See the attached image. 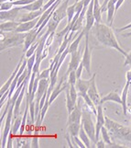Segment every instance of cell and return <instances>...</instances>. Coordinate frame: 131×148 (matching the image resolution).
Masks as SVG:
<instances>
[{
  "mask_svg": "<svg viewBox=\"0 0 131 148\" xmlns=\"http://www.w3.org/2000/svg\"><path fill=\"white\" fill-rule=\"evenodd\" d=\"M91 1H92V0H83V2H84V7L88 8V6H89V4L91 3Z\"/></svg>",
  "mask_w": 131,
  "mask_h": 148,
  "instance_id": "46",
  "label": "cell"
},
{
  "mask_svg": "<svg viewBox=\"0 0 131 148\" xmlns=\"http://www.w3.org/2000/svg\"><path fill=\"white\" fill-rule=\"evenodd\" d=\"M95 147H98V148H105L107 147L105 146V142L104 140H98L95 144Z\"/></svg>",
  "mask_w": 131,
  "mask_h": 148,
  "instance_id": "41",
  "label": "cell"
},
{
  "mask_svg": "<svg viewBox=\"0 0 131 148\" xmlns=\"http://www.w3.org/2000/svg\"><path fill=\"white\" fill-rule=\"evenodd\" d=\"M50 72H52V70H50V68H47L43 70L42 72H39L38 73V75L39 79H50Z\"/></svg>",
  "mask_w": 131,
  "mask_h": 148,
  "instance_id": "34",
  "label": "cell"
},
{
  "mask_svg": "<svg viewBox=\"0 0 131 148\" xmlns=\"http://www.w3.org/2000/svg\"><path fill=\"white\" fill-rule=\"evenodd\" d=\"M43 12H44V10L42 8L39 9V10H37V11H29L28 13L22 14V16L20 18H18L17 19V21L21 23V22L29 21V20H33L37 18H39L43 14Z\"/></svg>",
  "mask_w": 131,
  "mask_h": 148,
  "instance_id": "16",
  "label": "cell"
},
{
  "mask_svg": "<svg viewBox=\"0 0 131 148\" xmlns=\"http://www.w3.org/2000/svg\"><path fill=\"white\" fill-rule=\"evenodd\" d=\"M126 77H127V81L128 82H130L131 83V69L128 70L127 72V75H126Z\"/></svg>",
  "mask_w": 131,
  "mask_h": 148,
  "instance_id": "45",
  "label": "cell"
},
{
  "mask_svg": "<svg viewBox=\"0 0 131 148\" xmlns=\"http://www.w3.org/2000/svg\"><path fill=\"white\" fill-rule=\"evenodd\" d=\"M68 125V132L71 136H79L81 123H70Z\"/></svg>",
  "mask_w": 131,
  "mask_h": 148,
  "instance_id": "27",
  "label": "cell"
},
{
  "mask_svg": "<svg viewBox=\"0 0 131 148\" xmlns=\"http://www.w3.org/2000/svg\"><path fill=\"white\" fill-rule=\"evenodd\" d=\"M87 107V106H86ZM89 111H91L88 107L87 109L83 110V115H82V122L81 124L83 127L85 132L89 135L91 141L94 144H96V132H95V124L94 123V121L92 119V115Z\"/></svg>",
  "mask_w": 131,
  "mask_h": 148,
  "instance_id": "4",
  "label": "cell"
},
{
  "mask_svg": "<svg viewBox=\"0 0 131 148\" xmlns=\"http://www.w3.org/2000/svg\"><path fill=\"white\" fill-rule=\"evenodd\" d=\"M36 0H15L13 1L14 6H19V7H22V6H26V5L29 4H31L33 2H35Z\"/></svg>",
  "mask_w": 131,
  "mask_h": 148,
  "instance_id": "35",
  "label": "cell"
},
{
  "mask_svg": "<svg viewBox=\"0 0 131 148\" xmlns=\"http://www.w3.org/2000/svg\"><path fill=\"white\" fill-rule=\"evenodd\" d=\"M95 76H96V74H94L92 75V77H91V83H90V86L88 88V91H87V94L89 95V97L92 100L94 101V103L95 105H99L100 104V101H101V97H100V94L98 92V89L96 88V83H95Z\"/></svg>",
  "mask_w": 131,
  "mask_h": 148,
  "instance_id": "7",
  "label": "cell"
},
{
  "mask_svg": "<svg viewBox=\"0 0 131 148\" xmlns=\"http://www.w3.org/2000/svg\"><path fill=\"white\" fill-rule=\"evenodd\" d=\"M94 0H92L87 8L86 14H85V26L83 28L85 36L89 35L90 30L92 29V28L94 27V25L95 23V18L94 15Z\"/></svg>",
  "mask_w": 131,
  "mask_h": 148,
  "instance_id": "5",
  "label": "cell"
},
{
  "mask_svg": "<svg viewBox=\"0 0 131 148\" xmlns=\"http://www.w3.org/2000/svg\"><path fill=\"white\" fill-rule=\"evenodd\" d=\"M24 59H25V54L21 56V58H20L19 62H18V65L16 66V68H15V70L13 71L12 75H10V77L7 80V82L1 86V90H0V95H1V96L4 95L5 93L7 92V91H8V90L10 89V86H11V85H12V83H13V81H14L15 77H16V75H17V74H18V70H19V68H20V66H21V64H22V63H23Z\"/></svg>",
  "mask_w": 131,
  "mask_h": 148,
  "instance_id": "9",
  "label": "cell"
},
{
  "mask_svg": "<svg viewBox=\"0 0 131 148\" xmlns=\"http://www.w3.org/2000/svg\"><path fill=\"white\" fill-rule=\"evenodd\" d=\"M122 36H124V37H129V36H131V32H128V33H125V34H123Z\"/></svg>",
  "mask_w": 131,
  "mask_h": 148,
  "instance_id": "47",
  "label": "cell"
},
{
  "mask_svg": "<svg viewBox=\"0 0 131 148\" xmlns=\"http://www.w3.org/2000/svg\"><path fill=\"white\" fill-rule=\"evenodd\" d=\"M85 36V32H84V29H83L82 32H80V34L77 35L76 39H74L72 42L69 44V50H70V54H72L73 53H75L76 51H78V47H79V44L82 40L83 37Z\"/></svg>",
  "mask_w": 131,
  "mask_h": 148,
  "instance_id": "20",
  "label": "cell"
},
{
  "mask_svg": "<svg viewBox=\"0 0 131 148\" xmlns=\"http://www.w3.org/2000/svg\"><path fill=\"white\" fill-rule=\"evenodd\" d=\"M44 7V0H36L35 2L26 5V6H22L21 10H27V11H37L43 8Z\"/></svg>",
  "mask_w": 131,
  "mask_h": 148,
  "instance_id": "21",
  "label": "cell"
},
{
  "mask_svg": "<svg viewBox=\"0 0 131 148\" xmlns=\"http://www.w3.org/2000/svg\"><path fill=\"white\" fill-rule=\"evenodd\" d=\"M75 13H76V2L73 4L72 6H69L67 8V18H68L67 25L68 26L71 25V22H72L73 17L75 16Z\"/></svg>",
  "mask_w": 131,
  "mask_h": 148,
  "instance_id": "28",
  "label": "cell"
},
{
  "mask_svg": "<svg viewBox=\"0 0 131 148\" xmlns=\"http://www.w3.org/2000/svg\"><path fill=\"white\" fill-rule=\"evenodd\" d=\"M102 6L99 4V0H94V15L95 22H102Z\"/></svg>",
  "mask_w": 131,
  "mask_h": 148,
  "instance_id": "23",
  "label": "cell"
},
{
  "mask_svg": "<svg viewBox=\"0 0 131 148\" xmlns=\"http://www.w3.org/2000/svg\"><path fill=\"white\" fill-rule=\"evenodd\" d=\"M82 63L87 73H91V50L89 48V35L85 36V48L83 54Z\"/></svg>",
  "mask_w": 131,
  "mask_h": 148,
  "instance_id": "10",
  "label": "cell"
},
{
  "mask_svg": "<svg viewBox=\"0 0 131 148\" xmlns=\"http://www.w3.org/2000/svg\"><path fill=\"white\" fill-rule=\"evenodd\" d=\"M124 1L125 0H117V4H115V12L117 11L118 10V8L122 6V4L124 3Z\"/></svg>",
  "mask_w": 131,
  "mask_h": 148,
  "instance_id": "43",
  "label": "cell"
},
{
  "mask_svg": "<svg viewBox=\"0 0 131 148\" xmlns=\"http://www.w3.org/2000/svg\"><path fill=\"white\" fill-rule=\"evenodd\" d=\"M13 138H14V136L11 134H9L8 138H7V148L13 147Z\"/></svg>",
  "mask_w": 131,
  "mask_h": 148,
  "instance_id": "39",
  "label": "cell"
},
{
  "mask_svg": "<svg viewBox=\"0 0 131 148\" xmlns=\"http://www.w3.org/2000/svg\"><path fill=\"white\" fill-rule=\"evenodd\" d=\"M20 10H21V8L19 6H16V8H13L9 10L1 11L0 12V20H1V22L10 21V20H12V21L17 20Z\"/></svg>",
  "mask_w": 131,
  "mask_h": 148,
  "instance_id": "8",
  "label": "cell"
},
{
  "mask_svg": "<svg viewBox=\"0 0 131 148\" xmlns=\"http://www.w3.org/2000/svg\"><path fill=\"white\" fill-rule=\"evenodd\" d=\"M131 29V23L128 24V25H126V26L122 27V28H119L117 29V32H123V30H126V29Z\"/></svg>",
  "mask_w": 131,
  "mask_h": 148,
  "instance_id": "42",
  "label": "cell"
},
{
  "mask_svg": "<svg viewBox=\"0 0 131 148\" xmlns=\"http://www.w3.org/2000/svg\"><path fill=\"white\" fill-rule=\"evenodd\" d=\"M70 0H65V1L60 2V4L54 9V11L52 13V18H53L55 21H57L60 23L62 20L67 16V8H68V4Z\"/></svg>",
  "mask_w": 131,
  "mask_h": 148,
  "instance_id": "6",
  "label": "cell"
},
{
  "mask_svg": "<svg viewBox=\"0 0 131 148\" xmlns=\"http://www.w3.org/2000/svg\"><path fill=\"white\" fill-rule=\"evenodd\" d=\"M39 18H37L33 20H29V21H26V22H21L19 23V25L18 26L16 32H21V33H27L29 30L33 29L35 27L37 26V23L39 21Z\"/></svg>",
  "mask_w": 131,
  "mask_h": 148,
  "instance_id": "15",
  "label": "cell"
},
{
  "mask_svg": "<svg viewBox=\"0 0 131 148\" xmlns=\"http://www.w3.org/2000/svg\"><path fill=\"white\" fill-rule=\"evenodd\" d=\"M39 36V32H38V29L34 28L33 29L29 30V32L26 33V38H25V42L23 45V53H25L28 51V49L31 46V45L36 42L37 38Z\"/></svg>",
  "mask_w": 131,
  "mask_h": 148,
  "instance_id": "13",
  "label": "cell"
},
{
  "mask_svg": "<svg viewBox=\"0 0 131 148\" xmlns=\"http://www.w3.org/2000/svg\"><path fill=\"white\" fill-rule=\"evenodd\" d=\"M83 69H84V67H83V63L81 62V64H79V66H78V68L75 70L76 71V75H77V78L79 79V78H81V76H82V72H83Z\"/></svg>",
  "mask_w": 131,
  "mask_h": 148,
  "instance_id": "37",
  "label": "cell"
},
{
  "mask_svg": "<svg viewBox=\"0 0 131 148\" xmlns=\"http://www.w3.org/2000/svg\"><path fill=\"white\" fill-rule=\"evenodd\" d=\"M59 24H60V23H58L57 21H55V20H54L53 18H50V21H49L48 24H47V26H48L47 32L50 33H50H52V32H56V29H57L58 26H59Z\"/></svg>",
  "mask_w": 131,
  "mask_h": 148,
  "instance_id": "31",
  "label": "cell"
},
{
  "mask_svg": "<svg viewBox=\"0 0 131 148\" xmlns=\"http://www.w3.org/2000/svg\"><path fill=\"white\" fill-rule=\"evenodd\" d=\"M101 134H102V139L105 142V144L107 145H110L112 144V140H111V137H110V134H109V131L108 129L105 126L102 127V129H101Z\"/></svg>",
  "mask_w": 131,
  "mask_h": 148,
  "instance_id": "29",
  "label": "cell"
},
{
  "mask_svg": "<svg viewBox=\"0 0 131 148\" xmlns=\"http://www.w3.org/2000/svg\"><path fill=\"white\" fill-rule=\"evenodd\" d=\"M79 138L83 142V144L86 145V147H91V139L89 135L87 134V132L83 129L82 124H81V129L79 132Z\"/></svg>",
  "mask_w": 131,
  "mask_h": 148,
  "instance_id": "25",
  "label": "cell"
},
{
  "mask_svg": "<svg viewBox=\"0 0 131 148\" xmlns=\"http://www.w3.org/2000/svg\"><path fill=\"white\" fill-rule=\"evenodd\" d=\"M130 82H128L127 81V83H126L125 86H124V88L122 90V96H121V99H122V108H123V113L124 115L127 116L128 115V103H127V100H128V88H129V86H130Z\"/></svg>",
  "mask_w": 131,
  "mask_h": 148,
  "instance_id": "19",
  "label": "cell"
},
{
  "mask_svg": "<svg viewBox=\"0 0 131 148\" xmlns=\"http://www.w3.org/2000/svg\"><path fill=\"white\" fill-rule=\"evenodd\" d=\"M96 123H95V132H96V142L99 140V135L102 127L105 124V117L104 116L102 104L97 105V114H96Z\"/></svg>",
  "mask_w": 131,
  "mask_h": 148,
  "instance_id": "11",
  "label": "cell"
},
{
  "mask_svg": "<svg viewBox=\"0 0 131 148\" xmlns=\"http://www.w3.org/2000/svg\"><path fill=\"white\" fill-rule=\"evenodd\" d=\"M18 25H19V22L16 21V20H14V21H12V20H10V21H4V22H1L0 29H1V32H16Z\"/></svg>",
  "mask_w": 131,
  "mask_h": 148,
  "instance_id": "17",
  "label": "cell"
},
{
  "mask_svg": "<svg viewBox=\"0 0 131 148\" xmlns=\"http://www.w3.org/2000/svg\"><path fill=\"white\" fill-rule=\"evenodd\" d=\"M82 58H83L82 52H81L80 50H78L75 53L71 54V60H70V63H69L66 75H68L70 72H72V71H73V70H76L78 68L79 64H81V62H82Z\"/></svg>",
  "mask_w": 131,
  "mask_h": 148,
  "instance_id": "12",
  "label": "cell"
},
{
  "mask_svg": "<svg viewBox=\"0 0 131 148\" xmlns=\"http://www.w3.org/2000/svg\"><path fill=\"white\" fill-rule=\"evenodd\" d=\"M26 33L11 32H1V43H0V50L4 51L12 47H19L24 45Z\"/></svg>",
  "mask_w": 131,
  "mask_h": 148,
  "instance_id": "3",
  "label": "cell"
},
{
  "mask_svg": "<svg viewBox=\"0 0 131 148\" xmlns=\"http://www.w3.org/2000/svg\"><path fill=\"white\" fill-rule=\"evenodd\" d=\"M82 115H83V110L80 103L77 102V105L75 109L71 112L68 116V121L67 124L70 123H81L82 122Z\"/></svg>",
  "mask_w": 131,
  "mask_h": 148,
  "instance_id": "14",
  "label": "cell"
},
{
  "mask_svg": "<svg viewBox=\"0 0 131 148\" xmlns=\"http://www.w3.org/2000/svg\"><path fill=\"white\" fill-rule=\"evenodd\" d=\"M107 101H113V102H115V103L122 105V99H121L120 95H118L117 92H114V91L110 92L108 95L103 97V98L101 99L100 104H103L105 102H107Z\"/></svg>",
  "mask_w": 131,
  "mask_h": 148,
  "instance_id": "18",
  "label": "cell"
},
{
  "mask_svg": "<svg viewBox=\"0 0 131 148\" xmlns=\"http://www.w3.org/2000/svg\"><path fill=\"white\" fill-rule=\"evenodd\" d=\"M109 1H110V0H104V2L102 4V12L107 11V3Z\"/></svg>",
  "mask_w": 131,
  "mask_h": 148,
  "instance_id": "44",
  "label": "cell"
},
{
  "mask_svg": "<svg viewBox=\"0 0 131 148\" xmlns=\"http://www.w3.org/2000/svg\"><path fill=\"white\" fill-rule=\"evenodd\" d=\"M77 75H76V71L73 70L72 72H70L68 75V83L70 85H75L77 82Z\"/></svg>",
  "mask_w": 131,
  "mask_h": 148,
  "instance_id": "32",
  "label": "cell"
},
{
  "mask_svg": "<svg viewBox=\"0 0 131 148\" xmlns=\"http://www.w3.org/2000/svg\"><path fill=\"white\" fill-rule=\"evenodd\" d=\"M71 137H72V138L74 140V142L76 143V145H78V147H81V148H85V147H86V145L83 144V142L79 138V136H71Z\"/></svg>",
  "mask_w": 131,
  "mask_h": 148,
  "instance_id": "36",
  "label": "cell"
},
{
  "mask_svg": "<svg viewBox=\"0 0 131 148\" xmlns=\"http://www.w3.org/2000/svg\"><path fill=\"white\" fill-rule=\"evenodd\" d=\"M39 40H36L31 46H30L29 49H28V51L26 53H25L24 54H25V57H26L27 59L28 58H29V57H31V56L36 53V51H37V48H38V46H39Z\"/></svg>",
  "mask_w": 131,
  "mask_h": 148,
  "instance_id": "30",
  "label": "cell"
},
{
  "mask_svg": "<svg viewBox=\"0 0 131 148\" xmlns=\"http://www.w3.org/2000/svg\"><path fill=\"white\" fill-rule=\"evenodd\" d=\"M128 65H131V51L129 53H128V55L126 56V60L124 63V66H128Z\"/></svg>",
  "mask_w": 131,
  "mask_h": 148,
  "instance_id": "40",
  "label": "cell"
},
{
  "mask_svg": "<svg viewBox=\"0 0 131 148\" xmlns=\"http://www.w3.org/2000/svg\"><path fill=\"white\" fill-rule=\"evenodd\" d=\"M69 88H70V86L66 89H65V93H66V108L68 110V114H70L71 112L75 109V107H76V105H77V103L73 100L72 97H71V95H70Z\"/></svg>",
  "mask_w": 131,
  "mask_h": 148,
  "instance_id": "24",
  "label": "cell"
},
{
  "mask_svg": "<svg viewBox=\"0 0 131 148\" xmlns=\"http://www.w3.org/2000/svg\"><path fill=\"white\" fill-rule=\"evenodd\" d=\"M21 123H22V117L21 116H18L16 119L14 120V123L12 125V128H11V131H10L9 134H11L13 136H15L17 134L18 130H20V126H21Z\"/></svg>",
  "mask_w": 131,
  "mask_h": 148,
  "instance_id": "26",
  "label": "cell"
},
{
  "mask_svg": "<svg viewBox=\"0 0 131 148\" xmlns=\"http://www.w3.org/2000/svg\"><path fill=\"white\" fill-rule=\"evenodd\" d=\"M14 8L13 1H5L0 3V10L5 11V10H9Z\"/></svg>",
  "mask_w": 131,
  "mask_h": 148,
  "instance_id": "33",
  "label": "cell"
},
{
  "mask_svg": "<svg viewBox=\"0 0 131 148\" xmlns=\"http://www.w3.org/2000/svg\"><path fill=\"white\" fill-rule=\"evenodd\" d=\"M90 83H91V79L83 80L82 78H79L77 80L76 84H75V86H76L78 92H81V93H87L88 88H89V86H90Z\"/></svg>",
  "mask_w": 131,
  "mask_h": 148,
  "instance_id": "22",
  "label": "cell"
},
{
  "mask_svg": "<svg viewBox=\"0 0 131 148\" xmlns=\"http://www.w3.org/2000/svg\"><path fill=\"white\" fill-rule=\"evenodd\" d=\"M92 29L94 38L96 39V40L101 45H103V46L107 48H111L115 49V51H118L125 57L128 55V53L125 52L124 49L121 48L119 45L117 39L114 33V30L112 29L110 25L104 24L102 22H95Z\"/></svg>",
  "mask_w": 131,
  "mask_h": 148,
  "instance_id": "1",
  "label": "cell"
},
{
  "mask_svg": "<svg viewBox=\"0 0 131 148\" xmlns=\"http://www.w3.org/2000/svg\"><path fill=\"white\" fill-rule=\"evenodd\" d=\"M30 145H31V147H33V148H38V147H39L38 136H33V138L31 140V143H30Z\"/></svg>",
  "mask_w": 131,
  "mask_h": 148,
  "instance_id": "38",
  "label": "cell"
},
{
  "mask_svg": "<svg viewBox=\"0 0 131 148\" xmlns=\"http://www.w3.org/2000/svg\"><path fill=\"white\" fill-rule=\"evenodd\" d=\"M105 125L108 129L109 134L113 137L131 143V129L129 127L123 126L118 122L109 119L108 117H105Z\"/></svg>",
  "mask_w": 131,
  "mask_h": 148,
  "instance_id": "2",
  "label": "cell"
}]
</instances>
